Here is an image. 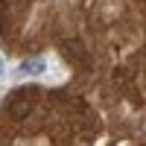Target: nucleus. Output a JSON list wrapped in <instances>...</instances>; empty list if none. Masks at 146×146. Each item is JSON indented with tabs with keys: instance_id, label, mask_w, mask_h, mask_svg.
Wrapping results in <instances>:
<instances>
[{
	"instance_id": "1",
	"label": "nucleus",
	"mask_w": 146,
	"mask_h": 146,
	"mask_svg": "<svg viewBox=\"0 0 146 146\" xmlns=\"http://www.w3.org/2000/svg\"><path fill=\"white\" fill-rule=\"evenodd\" d=\"M32 111V96L29 91H12V96L6 100V114L15 120V123H23Z\"/></svg>"
},
{
	"instance_id": "3",
	"label": "nucleus",
	"mask_w": 146,
	"mask_h": 146,
	"mask_svg": "<svg viewBox=\"0 0 146 146\" xmlns=\"http://www.w3.org/2000/svg\"><path fill=\"white\" fill-rule=\"evenodd\" d=\"M21 70H23V73H41V70H44V62H38V58H32V62H23Z\"/></svg>"
},
{
	"instance_id": "4",
	"label": "nucleus",
	"mask_w": 146,
	"mask_h": 146,
	"mask_svg": "<svg viewBox=\"0 0 146 146\" xmlns=\"http://www.w3.org/2000/svg\"><path fill=\"white\" fill-rule=\"evenodd\" d=\"M0 73H3V58H0Z\"/></svg>"
},
{
	"instance_id": "2",
	"label": "nucleus",
	"mask_w": 146,
	"mask_h": 146,
	"mask_svg": "<svg viewBox=\"0 0 146 146\" xmlns=\"http://www.w3.org/2000/svg\"><path fill=\"white\" fill-rule=\"evenodd\" d=\"M64 56L73 58V62H79V64H88V53H85L79 44H64Z\"/></svg>"
}]
</instances>
